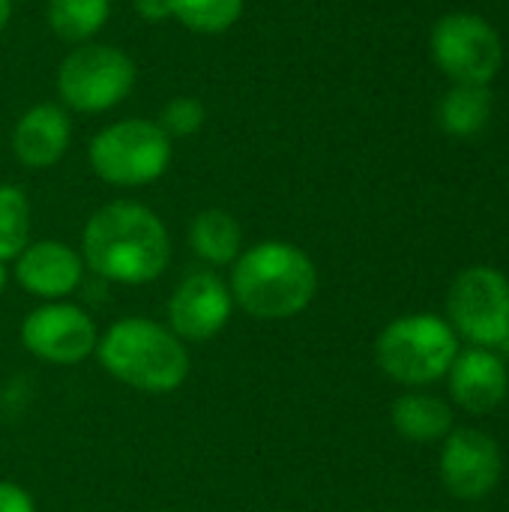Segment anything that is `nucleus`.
I'll return each mask as SVG.
<instances>
[{
	"label": "nucleus",
	"instance_id": "nucleus-9",
	"mask_svg": "<svg viewBox=\"0 0 509 512\" xmlns=\"http://www.w3.org/2000/svg\"><path fill=\"white\" fill-rule=\"evenodd\" d=\"M18 336L30 357L51 366H78L96 354L99 327L84 306L51 300L24 315Z\"/></svg>",
	"mask_w": 509,
	"mask_h": 512
},
{
	"label": "nucleus",
	"instance_id": "nucleus-26",
	"mask_svg": "<svg viewBox=\"0 0 509 512\" xmlns=\"http://www.w3.org/2000/svg\"><path fill=\"white\" fill-rule=\"evenodd\" d=\"M432 512H435V510H432Z\"/></svg>",
	"mask_w": 509,
	"mask_h": 512
},
{
	"label": "nucleus",
	"instance_id": "nucleus-12",
	"mask_svg": "<svg viewBox=\"0 0 509 512\" xmlns=\"http://www.w3.org/2000/svg\"><path fill=\"white\" fill-rule=\"evenodd\" d=\"M84 258L63 240H30L27 249L12 261V279L30 297L51 303L72 297L84 282Z\"/></svg>",
	"mask_w": 509,
	"mask_h": 512
},
{
	"label": "nucleus",
	"instance_id": "nucleus-25",
	"mask_svg": "<svg viewBox=\"0 0 509 512\" xmlns=\"http://www.w3.org/2000/svg\"><path fill=\"white\" fill-rule=\"evenodd\" d=\"M6 285H9V270H6V264L0 261V294L6 291Z\"/></svg>",
	"mask_w": 509,
	"mask_h": 512
},
{
	"label": "nucleus",
	"instance_id": "nucleus-17",
	"mask_svg": "<svg viewBox=\"0 0 509 512\" xmlns=\"http://www.w3.org/2000/svg\"><path fill=\"white\" fill-rule=\"evenodd\" d=\"M495 111V99L489 84H453L438 102V126L450 138H474L480 135Z\"/></svg>",
	"mask_w": 509,
	"mask_h": 512
},
{
	"label": "nucleus",
	"instance_id": "nucleus-14",
	"mask_svg": "<svg viewBox=\"0 0 509 512\" xmlns=\"http://www.w3.org/2000/svg\"><path fill=\"white\" fill-rule=\"evenodd\" d=\"M447 384L459 408H465L468 414H492L507 399L509 375L498 351L471 348L465 354H456L447 372Z\"/></svg>",
	"mask_w": 509,
	"mask_h": 512
},
{
	"label": "nucleus",
	"instance_id": "nucleus-23",
	"mask_svg": "<svg viewBox=\"0 0 509 512\" xmlns=\"http://www.w3.org/2000/svg\"><path fill=\"white\" fill-rule=\"evenodd\" d=\"M135 15L144 24H165L171 21V0H135Z\"/></svg>",
	"mask_w": 509,
	"mask_h": 512
},
{
	"label": "nucleus",
	"instance_id": "nucleus-19",
	"mask_svg": "<svg viewBox=\"0 0 509 512\" xmlns=\"http://www.w3.org/2000/svg\"><path fill=\"white\" fill-rule=\"evenodd\" d=\"M246 0H171V18L192 33L219 36L243 18Z\"/></svg>",
	"mask_w": 509,
	"mask_h": 512
},
{
	"label": "nucleus",
	"instance_id": "nucleus-2",
	"mask_svg": "<svg viewBox=\"0 0 509 512\" xmlns=\"http://www.w3.org/2000/svg\"><path fill=\"white\" fill-rule=\"evenodd\" d=\"M228 288L234 306L255 321H291L318 294V267L306 249L288 240L246 246L231 264Z\"/></svg>",
	"mask_w": 509,
	"mask_h": 512
},
{
	"label": "nucleus",
	"instance_id": "nucleus-18",
	"mask_svg": "<svg viewBox=\"0 0 509 512\" xmlns=\"http://www.w3.org/2000/svg\"><path fill=\"white\" fill-rule=\"evenodd\" d=\"M108 18L111 0H45L48 30L69 45L93 42Z\"/></svg>",
	"mask_w": 509,
	"mask_h": 512
},
{
	"label": "nucleus",
	"instance_id": "nucleus-6",
	"mask_svg": "<svg viewBox=\"0 0 509 512\" xmlns=\"http://www.w3.org/2000/svg\"><path fill=\"white\" fill-rule=\"evenodd\" d=\"M138 66L135 60L105 42L72 45L57 66V96L69 114H105L117 108L135 90Z\"/></svg>",
	"mask_w": 509,
	"mask_h": 512
},
{
	"label": "nucleus",
	"instance_id": "nucleus-15",
	"mask_svg": "<svg viewBox=\"0 0 509 512\" xmlns=\"http://www.w3.org/2000/svg\"><path fill=\"white\" fill-rule=\"evenodd\" d=\"M189 249L192 255L210 267H231L243 246V225L237 222L234 213L222 210V207H207L201 213H195V219L189 222Z\"/></svg>",
	"mask_w": 509,
	"mask_h": 512
},
{
	"label": "nucleus",
	"instance_id": "nucleus-20",
	"mask_svg": "<svg viewBox=\"0 0 509 512\" xmlns=\"http://www.w3.org/2000/svg\"><path fill=\"white\" fill-rule=\"evenodd\" d=\"M30 243V198L21 186H0V261H15Z\"/></svg>",
	"mask_w": 509,
	"mask_h": 512
},
{
	"label": "nucleus",
	"instance_id": "nucleus-1",
	"mask_svg": "<svg viewBox=\"0 0 509 512\" xmlns=\"http://www.w3.org/2000/svg\"><path fill=\"white\" fill-rule=\"evenodd\" d=\"M84 267L111 285H150L171 264V237L162 216L132 198H117L90 213L81 231Z\"/></svg>",
	"mask_w": 509,
	"mask_h": 512
},
{
	"label": "nucleus",
	"instance_id": "nucleus-16",
	"mask_svg": "<svg viewBox=\"0 0 509 512\" xmlns=\"http://www.w3.org/2000/svg\"><path fill=\"white\" fill-rule=\"evenodd\" d=\"M390 423L411 444H435L453 432V411L441 396L405 393L393 402Z\"/></svg>",
	"mask_w": 509,
	"mask_h": 512
},
{
	"label": "nucleus",
	"instance_id": "nucleus-3",
	"mask_svg": "<svg viewBox=\"0 0 509 512\" xmlns=\"http://www.w3.org/2000/svg\"><path fill=\"white\" fill-rule=\"evenodd\" d=\"M93 357L117 384L147 396L180 390L192 369L189 345L180 342L168 324L141 315L120 318L99 333Z\"/></svg>",
	"mask_w": 509,
	"mask_h": 512
},
{
	"label": "nucleus",
	"instance_id": "nucleus-24",
	"mask_svg": "<svg viewBox=\"0 0 509 512\" xmlns=\"http://www.w3.org/2000/svg\"><path fill=\"white\" fill-rule=\"evenodd\" d=\"M9 18H12V0H0V33L6 30Z\"/></svg>",
	"mask_w": 509,
	"mask_h": 512
},
{
	"label": "nucleus",
	"instance_id": "nucleus-11",
	"mask_svg": "<svg viewBox=\"0 0 509 512\" xmlns=\"http://www.w3.org/2000/svg\"><path fill=\"white\" fill-rule=\"evenodd\" d=\"M504 456L492 435L480 429H453L441 450V483L459 501H480L501 483Z\"/></svg>",
	"mask_w": 509,
	"mask_h": 512
},
{
	"label": "nucleus",
	"instance_id": "nucleus-21",
	"mask_svg": "<svg viewBox=\"0 0 509 512\" xmlns=\"http://www.w3.org/2000/svg\"><path fill=\"white\" fill-rule=\"evenodd\" d=\"M165 135L174 141V138H192L204 129L207 123V108L201 99L195 96H174L162 105L159 111V120H156Z\"/></svg>",
	"mask_w": 509,
	"mask_h": 512
},
{
	"label": "nucleus",
	"instance_id": "nucleus-7",
	"mask_svg": "<svg viewBox=\"0 0 509 512\" xmlns=\"http://www.w3.org/2000/svg\"><path fill=\"white\" fill-rule=\"evenodd\" d=\"M435 66L453 84H492L504 66V42L492 21L477 12H447L429 36Z\"/></svg>",
	"mask_w": 509,
	"mask_h": 512
},
{
	"label": "nucleus",
	"instance_id": "nucleus-22",
	"mask_svg": "<svg viewBox=\"0 0 509 512\" xmlns=\"http://www.w3.org/2000/svg\"><path fill=\"white\" fill-rule=\"evenodd\" d=\"M0 512H36V501L24 486L0 480Z\"/></svg>",
	"mask_w": 509,
	"mask_h": 512
},
{
	"label": "nucleus",
	"instance_id": "nucleus-4",
	"mask_svg": "<svg viewBox=\"0 0 509 512\" xmlns=\"http://www.w3.org/2000/svg\"><path fill=\"white\" fill-rule=\"evenodd\" d=\"M174 141L156 120L123 117L102 126L87 144L90 171L117 189H141L165 177Z\"/></svg>",
	"mask_w": 509,
	"mask_h": 512
},
{
	"label": "nucleus",
	"instance_id": "nucleus-10",
	"mask_svg": "<svg viewBox=\"0 0 509 512\" xmlns=\"http://www.w3.org/2000/svg\"><path fill=\"white\" fill-rule=\"evenodd\" d=\"M234 297L228 288V279H222L216 270L201 267L186 273L177 288L168 297L165 315H168V330L186 342V345H198V342H210L216 339L231 315H234Z\"/></svg>",
	"mask_w": 509,
	"mask_h": 512
},
{
	"label": "nucleus",
	"instance_id": "nucleus-5",
	"mask_svg": "<svg viewBox=\"0 0 509 512\" xmlns=\"http://www.w3.org/2000/svg\"><path fill=\"white\" fill-rule=\"evenodd\" d=\"M456 354L459 339L453 327L432 312L402 315L390 321L375 342L378 369L390 381L405 387H426L447 378Z\"/></svg>",
	"mask_w": 509,
	"mask_h": 512
},
{
	"label": "nucleus",
	"instance_id": "nucleus-8",
	"mask_svg": "<svg viewBox=\"0 0 509 512\" xmlns=\"http://www.w3.org/2000/svg\"><path fill=\"white\" fill-rule=\"evenodd\" d=\"M447 315L456 336L477 348L509 351V279L486 264L462 270L447 294Z\"/></svg>",
	"mask_w": 509,
	"mask_h": 512
},
{
	"label": "nucleus",
	"instance_id": "nucleus-13",
	"mask_svg": "<svg viewBox=\"0 0 509 512\" xmlns=\"http://www.w3.org/2000/svg\"><path fill=\"white\" fill-rule=\"evenodd\" d=\"M9 144L18 165L48 171L72 144V114L60 102H36L15 120Z\"/></svg>",
	"mask_w": 509,
	"mask_h": 512
}]
</instances>
